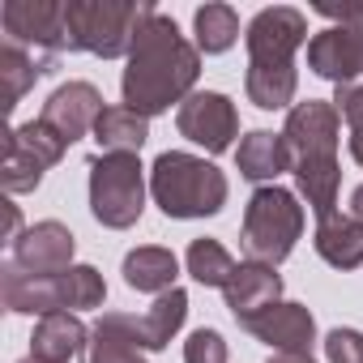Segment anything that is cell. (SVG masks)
Here are the masks:
<instances>
[{"label": "cell", "instance_id": "cell-1", "mask_svg": "<svg viewBox=\"0 0 363 363\" xmlns=\"http://www.w3.org/2000/svg\"><path fill=\"white\" fill-rule=\"evenodd\" d=\"M201 77V52L179 35V26L167 18V13H150L133 39V52H128V65H124V77H120V94H124V107L137 111V116H162L171 111L175 103H184L189 94H197Z\"/></svg>", "mask_w": 363, "mask_h": 363}, {"label": "cell", "instance_id": "cell-2", "mask_svg": "<svg viewBox=\"0 0 363 363\" xmlns=\"http://www.w3.org/2000/svg\"><path fill=\"white\" fill-rule=\"evenodd\" d=\"M286 150H291V171L299 179V193L308 197L312 214L325 223L337 214V184H342V167H337V141H342V116L325 99L295 103L286 111Z\"/></svg>", "mask_w": 363, "mask_h": 363}, {"label": "cell", "instance_id": "cell-3", "mask_svg": "<svg viewBox=\"0 0 363 363\" xmlns=\"http://www.w3.org/2000/svg\"><path fill=\"white\" fill-rule=\"evenodd\" d=\"M150 193L167 218H210L227 206V175L184 150H167L150 167Z\"/></svg>", "mask_w": 363, "mask_h": 363}, {"label": "cell", "instance_id": "cell-4", "mask_svg": "<svg viewBox=\"0 0 363 363\" xmlns=\"http://www.w3.org/2000/svg\"><path fill=\"white\" fill-rule=\"evenodd\" d=\"M150 13L154 5H145V0H69L65 5L69 52H90L103 60L128 56Z\"/></svg>", "mask_w": 363, "mask_h": 363}, {"label": "cell", "instance_id": "cell-5", "mask_svg": "<svg viewBox=\"0 0 363 363\" xmlns=\"http://www.w3.org/2000/svg\"><path fill=\"white\" fill-rule=\"evenodd\" d=\"M299 235H303V206L291 189L265 184L248 197L244 227H240V244H244L248 261H261V265L278 269L295 252Z\"/></svg>", "mask_w": 363, "mask_h": 363}, {"label": "cell", "instance_id": "cell-6", "mask_svg": "<svg viewBox=\"0 0 363 363\" xmlns=\"http://www.w3.org/2000/svg\"><path fill=\"white\" fill-rule=\"evenodd\" d=\"M145 210V167L137 154H99L90 162V214L111 227L128 231Z\"/></svg>", "mask_w": 363, "mask_h": 363}, {"label": "cell", "instance_id": "cell-7", "mask_svg": "<svg viewBox=\"0 0 363 363\" xmlns=\"http://www.w3.org/2000/svg\"><path fill=\"white\" fill-rule=\"evenodd\" d=\"M316 13L333 18L337 26L312 35L308 69L333 86L363 82V5H329V0H320Z\"/></svg>", "mask_w": 363, "mask_h": 363}, {"label": "cell", "instance_id": "cell-8", "mask_svg": "<svg viewBox=\"0 0 363 363\" xmlns=\"http://www.w3.org/2000/svg\"><path fill=\"white\" fill-rule=\"evenodd\" d=\"M0 26H5L9 43H22V48H30L39 56H60L69 48L60 0H5Z\"/></svg>", "mask_w": 363, "mask_h": 363}, {"label": "cell", "instance_id": "cell-9", "mask_svg": "<svg viewBox=\"0 0 363 363\" xmlns=\"http://www.w3.org/2000/svg\"><path fill=\"white\" fill-rule=\"evenodd\" d=\"M175 128L179 137H189L193 145H201L206 154H223L231 150V141L240 137V116L235 103L218 90H197L179 103L175 111Z\"/></svg>", "mask_w": 363, "mask_h": 363}, {"label": "cell", "instance_id": "cell-10", "mask_svg": "<svg viewBox=\"0 0 363 363\" xmlns=\"http://www.w3.org/2000/svg\"><path fill=\"white\" fill-rule=\"evenodd\" d=\"M248 65H295V52L308 43V18L291 5L261 9L248 22Z\"/></svg>", "mask_w": 363, "mask_h": 363}, {"label": "cell", "instance_id": "cell-11", "mask_svg": "<svg viewBox=\"0 0 363 363\" xmlns=\"http://www.w3.org/2000/svg\"><path fill=\"white\" fill-rule=\"evenodd\" d=\"M107 107H103V94H99V86H90V82H65L60 90H52V99L43 103V124H52L69 145L73 141H82L86 133H94V124H99V116H103Z\"/></svg>", "mask_w": 363, "mask_h": 363}, {"label": "cell", "instance_id": "cell-12", "mask_svg": "<svg viewBox=\"0 0 363 363\" xmlns=\"http://www.w3.org/2000/svg\"><path fill=\"white\" fill-rule=\"evenodd\" d=\"M244 329L257 342L274 346L278 354H312V342H316V320L303 303H274L261 316L244 320Z\"/></svg>", "mask_w": 363, "mask_h": 363}, {"label": "cell", "instance_id": "cell-13", "mask_svg": "<svg viewBox=\"0 0 363 363\" xmlns=\"http://www.w3.org/2000/svg\"><path fill=\"white\" fill-rule=\"evenodd\" d=\"M73 252H77L73 231L65 223L48 218V223H35L13 244V265H22L26 274H65V269H73Z\"/></svg>", "mask_w": 363, "mask_h": 363}, {"label": "cell", "instance_id": "cell-14", "mask_svg": "<svg viewBox=\"0 0 363 363\" xmlns=\"http://www.w3.org/2000/svg\"><path fill=\"white\" fill-rule=\"evenodd\" d=\"M184 316H189V295L179 291V286H171L167 295H158L141 316H128V312H116V320L124 325V333L141 346V350H162L175 333H179V325H184Z\"/></svg>", "mask_w": 363, "mask_h": 363}, {"label": "cell", "instance_id": "cell-15", "mask_svg": "<svg viewBox=\"0 0 363 363\" xmlns=\"http://www.w3.org/2000/svg\"><path fill=\"white\" fill-rule=\"evenodd\" d=\"M0 295H5V308L18 312V316L65 312V303H60V274H26L13 261H5V269H0Z\"/></svg>", "mask_w": 363, "mask_h": 363}, {"label": "cell", "instance_id": "cell-16", "mask_svg": "<svg viewBox=\"0 0 363 363\" xmlns=\"http://www.w3.org/2000/svg\"><path fill=\"white\" fill-rule=\"evenodd\" d=\"M223 295H227L231 316L244 325V320L261 316L265 308L282 303V278H278V269H274V265H261V261H240Z\"/></svg>", "mask_w": 363, "mask_h": 363}, {"label": "cell", "instance_id": "cell-17", "mask_svg": "<svg viewBox=\"0 0 363 363\" xmlns=\"http://www.w3.org/2000/svg\"><path fill=\"white\" fill-rule=\"evenodd\" d=\"M56 65H60V56H39V52H30L22 43H9V39L0 43V107H5V116H13L22 94L39 77L56 73Z\"/></svg>", "mask_w": 363, "mask_h": 363}, {"label": "cell", "instance_id": "cell-18", "mask_svg": "<svg viewBox=\"0 0 363 363\" xmlns=\"http://www.w3.org/2000/svg\"><path fill=\"white\" fill-rule=\"evenodd\" d=\"M86 342H90V329L82 325L77 312H52V316H39V325H35L30 359H39V363H69L73 354H86Z\"/></svg>", "mask_w": 363, "mask_h": 363}, {"label": "cell", "instance_id": "cell-19", "mask_svg": "<svg viewBox=\"0 0 363 363\" xmlns=\"http://www.w3.org/2000/svg\"><path fill=\"white\" fill-rule=\"evenodd\" d=\"M235 167L244 179L252 184H274L282 171H291V150H286V137L282 133H269V128H252L240 150H235Z\"/></svg>", "mask_w": 363, "mask_h": 363}, {"label": "cell", "instance_id": "cell-20", "mask_svg": "<svg viewBox=\"0 0 363 363\" xmlns=\"http://www.w3.org/2000/svg\"><path fill=\"white\" fill-rule=\"evenodd\" d=\"M175 274H179V261L171 248H158V244H145V248H133L124 257V282L133 291H145V295H167L175 286Z\"/></svg>", "mask_w": 363, "mask_h": 363}, {"label": "cell", "instance_id": "cell-21", "mask_svg": "<svg viewBox=\"0 0 363 363\" xmlns=\"http://www.w3.org/2000/svg\"><path fill=\"white\" fill-rule=\"evenodd\" d=\"M316 252L320 261H329L333 269H354L363 265V223L350 214H333L316 227Z\"/></svg>", "mask_w": 363, "mask_h": 363}, {"label": "cell", "instance_id": "cell-22", "mask_svg": "<svg viewBox=\"0 0 363 363\" xmlns=\"http://www.w3.org/2000/svg\"><path fill=\"white\" fill-rule=\"evenodd\" d=\"M299 90V73L295 65H248L244 73V94L248 103H257L261 111H282L295 103Z\"/></svg>", "mask_w": 363, "mask_h": 363}, {"label": "cell", "instance_id": "cell-23", "mask_svg": "<svg viewBox=\"0 0 363 363\" xmlns=\"http://www.w3.org/2000/svg\"><path fill=\"white\" fill-rule=\"evenodd\" d=\"M145 141H150V120L128 107H107L94 124L99 154H141Z\"/></svg>", "mask_w": 363, "mask_h": 363}, {"label": "cell", "instance_id": "cell-24", "mask_svg": "<svg viewBox=\"0 0 363 363\" xmlns=\"http://www.w3.org/2000/svg\"><path fill=\"white\" fill-rule=\"evenodd\" d=\"M82 363H145V354H141V346L124 333V325L116 320V312H103L99 325L90 329V342H86Z\"/></svg>", "mask_w": 363, "mask_h": 363}, {"label": "cell", "instance_id": "cell-25", "mask_svg": "<svg viewBox=\"0 0 363 363\" xmlns=\"http://www.w3.org/2000/svg\"><path fill=\"white\" fill-rule=\"evenodd\" d=\"M193 26H197V52H227L235 39H240V18L231 5H201L193 13Z\"/></svg>", "mask_w": 363, "mask_h": 363}, {"label": "cell", "instance_id": "cell-26", "mask_svg": "<svg viewBox=\"0 0 363 363\" xmlns=\"http://www.w3.org/2000/svg\"><path fill=\"white\" fill-rule=\"evenodd\" d=\"M189 274L201 282V286H223L231 282L235 274V257L218 244V240H193L189 244Z\"/></svg>", "mask_w": 363, "mask_h": 363}, {"label": "cell", "instance_id": "cell-27", "mask_svg": "<svg viewBox=\"0 0 363 363\" xmlns=\"http://www.w3.org/2000/svg\"><path fill=\"white\" fill-rule=\"evenodd\" d=\"M107 299V282L94 265H73L60 274V303L65 312H86V308H103Z\"/></svg>", "mask_w": 363, "mask_h": 363}, {"label": "cell", "instance_id": "cell-28", "mask_svg": "<svg viewBox=\"0 0 363 363\" xmlns=\"http://www.w3.org/2000/svg\"><path fill=\"white\" fill-rule=\"evenodd\" d=\"M9 141H18L35 162H43V167H56L60 158H65V150H69V141L52 128V124H43V120H26V124H18V128H9Z\"/></svg>", "mask_w": 363, "mask_h": 363}, {"label": "cell", "instance_id": "cell-29", "mask_svg": "<svg viewBox=\"0 0 363 363\" xmlns=\"http://www.w3.org/2000/svg\"><path fill=\"white\" fill-rule=\"evenodd\" d=\"M43 162H35L18 141L5 137V158H0V184H5V193H35L43 184Z\"/></svg>", "mask_w": 363, "mask_h": 363}, {"label": "cell", "instance_id": "cell-30", "mask_svg": "<svg viewBox=\"0 0 363 363\" xmlns=\"http://www.w3.org/2000/svg\"><path fill=\"white\" fill-rule=\"evenodd\" d=\"M333 107H337V116H342V120H346V128H350V158L363 167V82L337 86Z\"/></svg>", "mask_w": 363, "mask_h": 363}, {"label": "cell", "instance_id": "cell-31", "mask_svg": "<svg viewBox=\"0 0 363 363\" xmlns=\"http://www.w3.org/2000/svg\"><path fill=\"white\" fill-rule=\"evenodd\" d=\"M184 363H227V342L218 329H197L184 342Z\"/></svg>", "mask_w": 363, "mask_h": 363}, {"label": "cell", "instance_id": "cell-32", "mask_svg": "<svg viewBox=\"0 0 363 363\" xmlns=\"http://www.w3.org/2000/svg\"><path fill=\"white\" fill-rule=\"evenodd\" d=\"M329 363H363V333L359 329H333L325 337Z\"/></svg>", "mask_w": 363, "mask_h": 363}, {"label": "cell", "instance_id": "cell-33", "mask_svg": "<svg viewBox=\"0 0 363 363\" xmlns=\"http://www.w3.org/2000/svg\"><path fill=\"white\" fill-rule=\"evenodd\" d=\"M350 218H359V223H363V184L350 193Z\"/></svg>", "mask_w": 363, "mask_h": 363}, {"label": "cell", "instance_id": "cell-34", "mask_svg": "<svg viewBox=\"0 0 363 363\" xmlns=\"http://www.w3.org/2000/svg\"><path fill=\"white\" fill-rule=\"evenodd\" d=\"M269 363H316L312 354H274Z\"/></svg>", "mask_w": 363, "mask_h": 363}, {"label": "cell", "instance_id": "cell-35", "mask_svg": "<svg viewBox=\"0 0 363 363\" xmlns=\"http://www.w3.org/2000/svg\"><path fill=\"white\" fill-rule=\"evenodd\" d=\"M22 363H39V359H22Z\"/></svg>", "mask_w": 363, "mask_h": 363}]
</instances>
